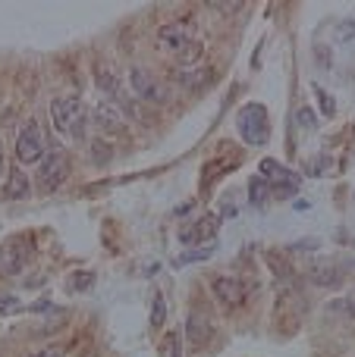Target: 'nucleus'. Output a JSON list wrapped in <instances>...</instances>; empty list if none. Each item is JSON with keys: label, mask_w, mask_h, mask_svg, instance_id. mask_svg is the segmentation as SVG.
<instances>
[{"label": "nucleus", "mask_w": 355, "mask_h": 357, "mask_svg": "<svg viewBox=\"0 0 355 357\" xmlns=\"http://www.w3.org/2000/svg\"><path fill=\"white\" fill-rule=\"evenodd\" d=\"M50 119H54L57 135H63L66 142L82 144L88 135V110L82 104V98L75 94H63L50 104Z\"/></svg>", "instance_id": "f257e3e1"}, {"label": "nucleus", "mask_w": 355, "mask_h": 357, "mask_svg": "<svg viewBox=\"0 0 355 357\" xmlns=\"http://www.w3.org/2000/svg\"><path fill=\"white\" fill-rule=\"evenodd\" d=\"M94 79H98V88L107 98V104H113L123 116H142L138 113V100L132 98L129 85H123V79L110 66H94Z\"/></svg>", "instance_id": "f03ea898"}, {"label": "nucleus", "mask_w": 355, "mask_h": 357, "mask_svg": "<svg viewBox=\"0 0 355 357\" xmlns=\"http://www.w3.org/2000/svg\"><path fill=\"white\" fill-rule=\"evenodd\" d=\"M195 44V31L189 22H167L157 29V38H154V47L161 50L164 56H170V60H176V56H182L189 47Z\"/></svg>", "instance_id": "7ed1b4c3"}, {"label": "nucleus", "mask_w": 355, "mask_h": 357, "mask_svg": "<svg viewBox=\"0 0 355 357\" xmlns=\"http://www.w3.org/2000/svg\"><path fill=\"white\" fill-rule=\"evenodd\" d=\"M35 257V248H31V238L25 235H13L0 245V273L3 276H19L25 266Z\"/></svg>", "instance_id": "20e7f679"}, {"label": "nucleus", "mask_w": 355, "mask_h": 357, "mask_svg": "<svg viewBox=\"0 0 355 357\" xmlns=\"http://www.w3.org/2000/svg\"><path fill=\"white\" fill-rule=\"evenodd\" d=\"M236 129L239 135L245 138L249 144H264L270 135V123H268V110L261 104H249L239 110L236 116Z\"/></svg>", "instance_id": "39448f33"}, {"label": "nucleus", "mask_w": 355, "mask_h": 357, "mask_svg": "<svg viewBox=\"0 0 355 357\" xmlns=\"http://www.w3.org/2000/svg\"><path fill=\"white\" fill-rule=\"evenodd\" d=\"M44 135H41V126L35 123V119H29V123L19 129L16 135V160L19 167H31V163H41L44 157Z\"/></svg>", "instance_id": "423d86ee"}, {"label": "nucleus", "mask_w": 355, "mask_h": 357, "mask_svg": "<svg viewBox=\"0 0 355 357\" xmlns=\"http://www.w3.org/2000/svg\"><path fill=\"white\" fill-rule=\"evenodd\" d=\"M129 91L136 100L145 104H167V88L157 82V75H151L145 66H132L129 69Z\"/></svg>", "instance_id": "0eeeda50"}, {"label": "nucleus", "mask_w": 355, "mask_h": 357, "mask_svg": "<svg viewBox=\"0 0 355 357\" xmlns=\"http://www.w3.org/2000/svg\"><path fill=\"white\" fill-rule=\"evenodd\" d=\"M66 176H69V157H66V151H63V148L44 151L41 167H38V178L44 182V188H48V191L60 188V185L66 182Z\"/></svg>", "instance_id": "6e6552de"}, {"label": "nucleus", "mask_w": 355, "mask_h": 357, "mask_svg": "<svg viewBox=\"0 0 355 357\" xmlns=\"http://www.w3.org/2000/svg\"><path fill=\"white\" fill-rule=\"evenodd\" d=\"M211 291H214V298H217L226 310H233V307H239V304L245 301L249 285H242L236 276H214L211 279Z\"/></svg>", "instance_id": "1a4fd4ad"}, {"label": "nucleus", "mask_w": 355, "mask_h": 357, "mask_svg": "<svg viewBox=\"0 0 355 357\" xmlns=\"http://www.w3.org/2000/svg\"><path fill=\"white\" fill-rule=\"evenodd\" d=\"M92 116H94V123L101 126V132H107V135H119V132L126 129V116L113 104H107V100H101V104L94 107Z\"/></svg>", "instance_id": "9d476101"}, {"label": "nucleus", "mask_w": 355, "mask_h": 357, "mask_svg": "<svg viewBox=\"0 0 355 357\" xmlns=\"http://www.w3.org/2000/svg\"><path fill=\"white\" fill-rule=\"evenodd\" d=\"M217 226H220V220L208 213V216H201L195 226H189L186 232H182V241H186V245H201V241H208V245H211L214 235H217Z\"/></svg>", "instance_id": "9b49d317"}, {"label": "nucleus", "mask_w": 355, "mask_h": 357, "mask_svg": "<svg viewBox=\"0 0 355 357\" xmlns=\"http://www.w3.org/2000/svg\"><path fill=\"white\" fill-rule=\"evenodd\" d=\"M186 335H189V345L192 348H201L211 335V320H208L201 310H192L189 314V323H186Z\"/></svg>", "instance_id": "f8f14e48"}, {"label": "nucleus", "mask_w": 355, "mask_h": 357, "mask_svg": "<svg viewBox=\"0 0 355 357\" xmlns=\"http://www.w3.org/2000/svg\"><path fill=\"white\" fill-rule=\"evenodd\" d=\"M261 176L264 178H274V182L287 185L289 191L296 188V182H299V173H293V169H287L283 163H274V160H261Z\"/></svg>", "instance_id": "ddd939ff"}, {"label": "nucleus", "mask_w": 355, "mask_h": 357, "mask_svg": "<svg viewBox=\"0 0 355 357\" xmlns=\"http://www.w3.org/2000/svg\"><path fill=\"white\" fill-rule=\"evenodd\" d=\"M6 197H25L29 195V178L22 176V169H10V185H6Z\"/></svg>", "instance_id": "4468645a"}, {"label": "nucleus", "mask_w": 355, "mask_h": 357, "mask_svg": "<svg viewBox=\"0 0 355 357\" xmlns=\"http://www.w3.org/2000/svg\"><path fill=\"white\" fill-rule=\"evenodd\" d=\"M312 279L318 285H340V282H343V273H340L337 266H314Z\"/></svg>", "instance_id": "2eb2a0df"}, {"label": "nucleus", "mask_w": 355, "mask_h": 357, "mask_svg": "<svg viewBox=\"0 0 355 357\" xmlns=\"http://www.w3.org/2000/svg\"><path fill=\"white\" fill-rule=\"evenodd\" d=\"M270 185L264 182V178H255V182H252V188H249V201L255 204V207H264V204H268V195H270Z\"/></svg>", "instance_id": "dca6fc26"}, {"label": "nucleus", "mask_w": 355, "mask_h": 357, "mask_svg": "<svg viewBox=\"0 0 355 357\" xmlns=\"http://www.w3.org/2000/svg\"><path fill=\"white\" fill-rule=\"evenodd\" d=\"M214 254V245H205V248H195V251H186L176 257V264H195V260H208Z\"/></svg>", "instance_id": "f3484780"}, {"label": "nucleus", "mask_w": 355, "mask_h": 357, "mask_svg": "<svg viewBox=\"0 0 355 357\" xmlns=\"http://www.w3.org/2000/svg\"><path fill=\"white\" fill-rule=\"evenodd\" d=\"M233 167V163H224V160H211V163H208V167L205 169H201V182H214V178H217L220 173H224V169H230Z\"/></svg>", "instance_id": "a211bd4d"}, {"label": "nucleus", "mask_w": 355, "mask_h": 357, "mask_svg": "<svg viewBox=\"0 0 355 357\" xmlns=\"http://www.w3.org/2000/svg\"><path fill=\"white\" fill-rule=\"evenodd\" d=\"M164 317H167V310H164V295L157 291V295H154V317H151V326L161 329L164 326Z\"/></svg>", "instance_id": "6ab92c4d"}, {"label": "nucleus", "mask_w": 355, "mask_h": 357, "mask_svg": "<svg viewBox=\"0 0 355 357\" xmlns=\"http://www.w3.org/2000/svg\"><path fill=\"white\" fill-rule=\"evenodd\" d=\"M314 98L321 100V113H324V116H333V107H337V104H333V98H331V94H324L318 85H314Z\"/></svg>", "instance_id": "aec40b11"}, {"label": "nucleus", "mask_w": 355, "mask_h": 357, "mask_svg": "<svg viewBox=\"0 0 355 357\" xmlns=\"http://www.w3.org/2000/svg\"><path fill=\"white\" fill-rule=\"evenodd\" d=\"M22 307V304H19V298H13V295H0V314H16V310Z\"/></svg>", "instance_id": "412c9836"}, {"label": "nucleus", "mask_w": 355, "mask_h": 357, "mask_svg": "<svg viewBox=\"0 0 355 357\" xmlns=\"http://www.w3.org/2000/svg\"><path fill=\"white\" fill-rule=\"evenodd\" d=\"M31 357H66V348L63 345H44L41 351H35Z\"/></svg>", "instance_id": "4be33fe9"}, {"label": "nucleus", "mask_w": 355, "mask_h": 357, "mask_svg": "<svg viewBox=\"0 0 355 357\" xmlns=\"http://www.w3.org/2000/svg\"><path fill=\"white\" fill-rule=\"evenodd\" d=\"M88 282H94V276L92 273H79V276H69V285H73V289H88Z\"/></svg>", "instance_id": "5701e85b"}, {"label": "nucleus", "mask_w": 355, "mask_h": 357, "mask_svg": "<svg viewBox=\"0 0 355 357\" xmlns=\"http://www.w3.org/2000/svg\"><path fill=\"white\" fill-rule=\"evenodd\" d=\"M299 126H305V129H314V119H312V113H308V107H299Z\"/></svg>", "instance_id": "b1692460"}, {"label": "nucleus", "mask_w": 355, "mask_h": 357, "mask_svg": "<svg viewBox=\"0 0 355 357\" xmlns=\"http://www.w3.org/2000/svg\"><path fill=\"white\" fill-rule=\"evenodd\" d=\"M343 307H346V314H349L352 320H355V295H349V298H346V301H343Z\"/></svg>", "instance_id": "393cba45"}, {"label": "nucleus", "mask_w": 355, "mask_h": 357, "mask_svg": "<svg viewBox=\"0 0 355 357\" xmlns=\"http://www.w3.org/2000/svg\"><path fill=\"white\" fill-rule=\"evenodd\" d=\"M3 176H6V160H3V148H0V185H3Z\"/></svg>", "instance_id": "a878e982"}]
</instances>
